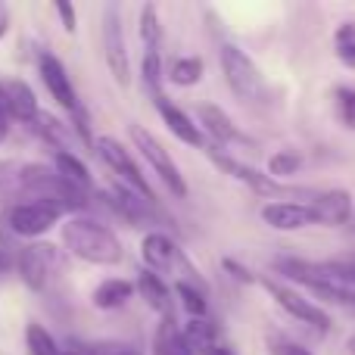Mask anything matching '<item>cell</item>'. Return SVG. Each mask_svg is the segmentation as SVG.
Wrapping results in <instances>:
<instances>
[{
    "instance_id": "6da1fadb",
    "label": "cell",
    "mask_w": 355,
    "mask_h": 355,
    "mask_svg": "<svg viewBox=\"0 0 355 355\" xmlns=\"http://www.w3.org/2000/svg\"><path fill=\"white\" fill-rule=\"evenodd\" d=\"M62 243L75 259L87 265H119L125 256L116 234L87 215H72L62 225Z\"/></svg>"
},
{
    "instance_id": "7a4b0ae2",
    "label": "cell",
    "mask_w": 355,
    "mask_h": 355,
    "mask_svg": "<svg viewBox=\"0 0 355 355\" xmlns=\"http://www.w3.org/2000/svg\"><path fill=\"white\" fill-rule=\"evenodd\" d=\"M206 153H209V159L221 168V172L231 175L234 181L246 184V187H250L252 193H259V196H306V200H312V196L318 193V190H306V187H287V184L275 181L271 175H262L259 168L234 159L231 153H225V150H218V147H206Z\"/></svg>"
},
{
    "instance_id": "3957f363",
    "label": "cell",
    "mask_w": 355,
    "mask_h": 355,
    "mask_svg": "<svg viewBox=\"0 0 355 355\" xmlns=\"http://www.w3.org/2000/svg\"><path fill=\"white\" fill-rule=\"evenodd\" d=\"M218 60H221V72H225L227 87L240 100H246V103L262 100V94H265L262 72H259V66L252 62V56L246 50H240L237 44H221Z\"/></svg>"
},
{
    "instance_id": "277c9868",
    "label": "cell",
    "mask_w": 355,
    "mask_h": 355,
    "mask_svg": "<svg viewBox=\"0 0 355 355\" xmlns=\"http://www.w3.org/2000/svg\"><path fill=\"white\" fill-rule=\"evenodd\" d=\"M128 135H131V141H135V147L141 150V156L150 162V168L159 175V181L172 190L178 200H184V196H187V181H184L181 168L175 166L172 153H168V150L162 147V144L156 141V137L150 135L144 125H128Z\"/></svg>"
},
{
    "instance_id": "5b68a950",
    "label": "cell",
    "mask_w": 355,
    "mask_h": 355,
    "mask_svg": "<svg viewBox=\"0 0 355 355\" xmlns=\"http://www.w3.org/2000/svg\"><path fill=\"white\" fill-rule=\"evenodd\" d=\"M62 218V212L50 202H12L3 212V221L0 225L12 234V237H41L50 227H56Z\"/></svg>"
},
{
    "instance_id": "8992f818",
    "label": "cell",
    "mask_w": 355,
    "mask_h": 355,
    "mask_svg": "<svg viewBox=\"0 0 355 355\" xmlns=\"http://www.w3.org/2000/svg\"><path fill=\"white\" fill-rule=\"evenodd\" d=\"M94 150L100 153V159L106 162V166L112 168L119 178H122V184L128 190H135V193H141L144 200H150V202H156V193H153V187L147 184V178H144L141 172V166L135 162V156L128 153V150L122 147V144L116 141V137H110V135H103V137H97L94 141Z\"/></svg>"
},
{
    "instance_id": "52a82bcc",
    "label": "cell",
    "mask_w": 355,
    "mask_h": 355,
    "mask_svg": "<svg viewBox=\"0 0 355 355\" xmlns=\"http://www.w3.org/2000/svg\"><path fill=\"white\" fill-rule=\"evenodd\" d=\"M103 56H106V69L116 78V85L128 87L131 85L128 44H125L122 12H119L116 3H106V10H103Z\"/></svg>"
},
{
    "instance_id": "ba28073f",
    "label": "cell",
    "mask_w": 355,
    "mask_h": 355,
    "mask_svg": "<svg viewBox=\"0 0 355 355\" xmlns=\"http://www.w3.org/2000/svg\"><path fill=\"white\" fill-rule=\"evenodd\" d=\"M259 284H262V287L268 290L271 300H275L277 306H281L284 312L290 315V318L302 321V324H309V327H318V331H331V327H334L331 315H327L321 306H315V302L309 300V296L296 293L293 287H287V284L275 281V277H259Z\"/></svg>"
},
{
    "instance_id": "9c48e42d",
    "label": "cell",
    "mask_w": 355,
    "mask_h": 355,
    "mask_svg": "<svg viewBox=\"0 0 355 355\" xmlns=\"http://www.w3.org/2000/svg\"><path fill=\"white\" fill-rule=\"evenodd\" d=\"M97 200H103L106 206L112 209V212L119 215V218H125L131 227H150L156 225V221L162 218L159 209H156V202L144 200L141 193H135V190H128L125 184H119V187H112V193H100Z\"/></svg>"
},
{
    "instance_id": "30bf717a",
    "label": "cell",
    "mask_w": 355,
    "mask_h": 355,
    "mask_svg": "<svg viewBox=\"0 0 355 355\" xmlns=\"http://www.w3.org/2000/svg\"><path fill=\"white\" fill-rule=\"evenodd\" d=\"M53 265H56V250L53 246L50 243H28V246L19 250L16 275L28 290L41 293V290L47 287L50 275H53Z\"/></svg>"
},
{
    "instance_id": "8fae6325",
    "label": "cell",
    "mask_w": 355,
    "mask_h": 355,
    "mask_svg": "<svg viewBox=\"0 0 355 355\" xmlns=\"http://www.w3.org/2000/svg\"><path fill=\"white\" fill-rule=\"evenodd\" d=\"M259 215H262V221L271 227V231H284V234H293V231H302V227L318 225L315 209L309 206V202H296V200L265 202Z\"/></svg>"
},
{
    "instance_id": "7c38bea8",
    "label": "cell",
    "mask_w": 355,
    "mask_h": 355,
    "mask_svg": "<svg viewBox=\"0 0 355 355\" xmlns=\"http://www.w3.org/2000/svg\"><path fill=\"white\" fill-rule=\"evenodd\" d=\"M37 72H41V81H44V87H47V94L69 112V116H72L75 110H81L78 94H75V87H72V78H69L66 66H62L53 53L37 56Z\"/></svg>"
},
{
    "instance_id": "4fadbf2b",
    "label": "cell",
    "mask_w": 355,
    "mask_h": 355,
    "mask_svg": "<svg viewBox=\"0 0 355 355\" xmlns=\"http://www.w3.org/2000/svg\"><path fill=\"white\" fill-rule=\"evenodd\" d=\"M309 206L315 209V218L324 227H340L352 218V196L343 187H331V190H318L309 200Z\"/></svg>"
},
{
    "instance_id": "5bb4252c",
    "label": "cell",
    "mask_w": 355,
    "mask_h": 355,
    "mask_svg": "<svg viewBox=\"0 0 355 355\" xmlns=\"http://www.w3.org/2000/svg\"><path fill=\"white\" fill-rule=\"evenodd\" d=\"M156 112L162 116V122H166V128L172 131L181 144H187V147H206V137H202V128L193 122V119L187 116V112L181 110V106H175L172 100L162 94V97L153 100Z\"/></svg>"
},
{
    "instance_id": "9a60e30c",
    "label": "cell",
    "mask_w": 355,
    "mask_h": 355,
    "mask_svg": "<svg viewBox=\"0 0 355 355\" xmlns=\"http://www.w3.org/2000/svg\"><path fill=\"white\" fill-rule=\"evenodd\" d=\"M196 119H200V125L206 128V135L212 137L215 144H237V141H246V137L240 135V128L234 125V119L227 116L221 106H215V103H200V106H196Z\"/></svg>"
},
{
    "instance_id": "2e32d148",
    "label": "cell",
    "mask_w": 355,
    "mask_h": 355,
    "mask_svg": "<svg viewBox=\"0 0 355 355\" xmlns=\"http://www.w3.org/2000/svg\"><path fill=\"white\" fill-rule=\"evenodd\" d=\"M137 293L144 296V302H147L150 309H153L159 318H168L172 315V306H175V300H172V290H168V284L162 281L156 271H150V268H144L141 275H137Z\"/></svg>"
},
{
    "instance_id": "e0dca14e",
    "label": "cell",
    "mask_w": 355,
    "mask_h": 355,
    "mask_svg": "<svg viewBox=\"0 0 355 355\" xmlns=\"http://www.w3.org/2000/svg\"><path fill=\"white\" fill-rule=\"evenodd\" d=\"M3 85H6V100H10L12 119L22 122V125H31L37 116H41V110H37V97H35V91H31V85L28 81H22V78H10V81H3Z\"/></svg>"
},
{
    "instance_id": "ac0fdd59",
    "label": "cell",
    "mask_w": 355,
    "mask_h": 355,
    "mask_svg": "<svg viewBox=\"0 0 355 355\" xmlns=\"http://www.w3.org/2000/svg\"><path fill=\"white\" fill-rule=\"evenodd\" d=\"M153 355H193V352L187 349V343H184L181 324L175 321V315H168V318H159V324H156Z\"/></svg>"
},
{
    "instance_id": "d6986e66",
    "label": "cell",
    "mask_w": 355,
    "mask_h": 355,
    "mask_svg": "<svg viewBox=\"0 0 355 355\" xmlns=\"http://www.w3.org/2000/svg\"><path fill=\"white\" fill-rule=\"evenodd\" d=\"M135 284L125 281V277H110V281H103L97 290H94L91 302L97 309H103V312H112V309H122L125 302L135 296Z\"/></svg>"
},
{
    "instance_id": "ffe728a7",
    "label": "cell",
    "mask_w": 355,
    "mask_h": 355,
    "mask_svg": "<svg viewBox=\"0 0 355 355\" xmlns=\"http://www.w3.org/2000/svg\"><path fill=\"white\" fill-rule=\"evenodd\" d=\"M184 334V343L193 355H206L209 349L218 346V327L212 324L209 318H190L187 324L181 327Z\"/></svg>"
},
{
    "instance_id": "44dd1931",
    "label": "cell",
    "mask_w": 355,
    "mask_h": 355,
    "mask_svg": "<svg viewBox=\"0 0 355 355\" xmlns=\"http://www.w3.org/2000/svg\"><path fill=\"white\" fill-rule=\"evenodd\" d=\"M53 168H56V175H62L69 184H75V187H81V190H87V193H91V187H94L91 168H87L85 162L72 153V150L53 153Z\"/></svg>"
},
{
    "instance_id": "7402d4cb",
    "label": "cell",
    "mask_w": 355,
    "mask_h": 355,
    "mask_svg": "<svg viewBox=\"0 0 355 355\" xmlns=\"http://www.w3.org/2000/svg\"><path fill=\"white\" fill-rule=\"evenodd\" d=\"M28 128L35 131L41 141H47L50 147L56 150V153L69 150V141H72V128H69V125H62L56 116H47V112H41V116H37L35 122L28 125Z\"/></svg>"
},
{
    "instance_id": "603a6c76",
    "label": "cell",
    "mask_w": 355,
    "mask_h": 355,
    "mask_svg": "<svg viewBox=\"0 0 355 355\" xmlns=\"http://www.w3.org/2000/svg\"><path fill=\"white\" fill-rule=\"evenodd\" d=\"M141 78H144V91L150 97H162V81L168 78L162 72V53L159 50H144V62H141Z\"/></svg>"
},
{
    "instance_id": "cb8c5ba5",
    "label": "cell",
    "mask_w": 355,
    "mask_h": 355,
    "mask_svg": "<svg viewBox=\"0 0 355 355\" xmlns=\"http://www.w3.org/2000/svg\"><path fill=\"white\" fill-rule=\"evenodd\" d=\"M202 72H206V66L200 56H178L168 69V81L178 87H193L202 81Z\"/></svg>"
},
{
    "instance_id": "d4e9b609",
    "label": "cell",
    "mask_w": 355,
    "mask_h": 355,
    "mask_svg": "<svg viewBox=\"0 0 355 355\" xmlns=\"http://www.w3.org/2000/svg\"><path fill=\"white\" fill-rule=\"evenodd\" d=\"M175 296L181 300L184 312H187L190 318H206V315H209L206 290L193 287V284H187V281H175Z\"/></svg>"
},
{
    "instance_id": "484cf974",
    "label": "cell",
    "mask_w": 355,
    "mask_h": 355,
    "mask_svg": "<svg viewBox=\"0 0 355 355\" xmlns=\"http://www.w3.org/2000/svg\"><path fill=\"white\" fill-rule=\"evenodd\" d=\"M302 162L306 159H302L296 150H277V153L268 156V175L275 178V181H287V178L300 175Z\"/></svg>"
},
{
    "instance_id": "4316f807",
    "label": "cell",
    "mask_w": 355,
    "mask_h": 355,
    "mask_svg": "<svg viewBox=\"0 0 355 355\" xmlns=\"http://www.w3.org/2000/svg\"><path fill=\"white\" fill-rule=\"evenodd\" d=\"M137 31H141V41L147 50H159L162 44V25H159V12H156L153 3L141 6V25H137Z\"/></svg>"
},
{
    "instance_id": "83f0119b",
    "label": "cell",
    "mask_w": 355,
    "mask_h": 355,
    "mask_svg": "<svg viewBox=\"0 0 355 355\" xmlns=\"http://www.w3.org/2000/svg\"><path fill=\"white\" fill-rule=\"evenodd\" d=\"M334 50H337V60L355 72V22H343L334 31Z\"/></svg>"
},
{
    "instance_id": "f1b7e54d",
    "label": "cell",
    "mask_w": 355,
    "mask_h": 355,
    "mask_svg": "<svg viewBox=\"0 0 355 355\" xmlns=\"http://www.w3.org/2000/svg\"><path fill=\"white\" fill-rule=\"evenodd\" d=\"M25 346H28L31 355H66L56 346V340L47 334V327H41V324H28V331H25Z\"/></svg>"
},
{
    "instance_id": "f546056e",
    "label": "cell",
    "mask_w": 355,
    "mask_h": 355,
    "mask_svg": "<svg viewBox=\"0 0 355 355\" xmlns=\"http://www.w3.org/2000/svg\"><path fill=\"white\" fill-rule=\"evenodd\" d=\"M19 178H22V162H16V159L0 162V206H6L10 200H16Z\"/></svg>"
},
{
    "instance_id": "4dcf8cb0",
    "label": "cell",
    "mask_w": 355,
    "mask_h": 355,
    "mask_svg": "<svg viewBox=\"0 0 355 355\" xmlns=\"http://www.w3.org/2000/svg\"><path fill=\"white\" fill-rule=\"evenodd\" d=\"M78 355H144L137 346L119 343V340H94V343H78L75 346Z\"/></svg>"
},
{
    "instance_id": "1f68e13d",
    "label": "cell",
    "mask_w": 355,
    "mask_h": 355,
    "mask_svg": "<svg viewBox=\"0 0 355 355\" xmlns=\"http://www.w3.org/2000/svg\"><path fill=\"white\" fill-rule=\"evenodd\" d=\"M334 106H337V119L343 122V128L355 131V87L340 85L334 91Z\"/></svg>"
},
{
    "instance_id": "d6a6232c",
    "label": "cell",
    "mask_w": 355,
    "mask_h": 355,
    "mask_svg": "<svg viewBox=\"0 0 355 355\" xmlns=\"http://www.w3.org/2000/svg\"><path fill=\"white\" fill-rule=\"evenodd\" d=\"M12 240H16V237H12V234L0 225V277H6L10 271H16L19 250H16V243H12Z\"/></svg>"
},
{
    "instance_id": "836d02e7",
    "label": "cell",
    "mask_w": 355,
    "mask_h": 355,
    "mask_svg": "<svg viewBox=\"0 0 355 355\" xmlns=\"http://www.w3.org/2000/svg\"><path fill=\"white\" fill-rule=\"evenodd\" d=\"M221 265H225V271H227V275H231L237 284H246V287H250V284H259V277L252 275L246 265H240L237 259H221Z\"/></svg>"
},
{
    "instance_id": "e575fe53",
    "label": "cell",
    "mask_w": 355,
    "mask_h": 355,
    "mask_svg": "<svg viewBox=\"0 0 355 355\" xmlns=\"http://www.w3.org/2000/svg\"><path fill=\"white\" fill-rule=\"evenodd\" d=\"M10 128H12V112H10V100H6V85L0 78V144L10 137Z\"/></svg>"
},
{
    "instance_id": "d590c367",
    "label": "cell",
    "mask_w": 355,
    "mask_h": 355,
    "mask_svg": "<svg viewBox=\"0 0 355 355\" xmlns=\"http://www.w3.org/2000/svg\"><path fill=\"white\" fill-rule=\"evenodd\" d=\"M56 16H60L62 28L69 31V35H75V28H78V12H75L72 3H56Z\"/></svg>"
},
{
    "instance_id": "8d00e7d4",
    "label": "cell",
    "mask_w": 355,
    "mask_h": 355,
    "mask_svg": "<svg viewBox=\"0 0 355 355\" xmlns=\"http://www.w3.org/2000/svg\"><path fill=\"white\" fill-rule=\"evenodd\" d=\"M277 355H315V352L306 349V346H300V343H281L277 346Z\"/></svg>"
},
{
    "instance_id": "74e56055",
    "label": "cell",
    "mask_w": 355,
    "mask_h": 355,
    "mask_svg": "<svg viewBox=\"0 0 355 355\" xmlns=\"http://www.w3.org/2000/svg\"><path fill=\"white\" fill-rule=\"evenodd\" d=\"M10 31V10H6V3H0V37Z\"/></svg>"
},
{
    "instance_id": "f35d334b",
    "label": "cell",
    "mask_w": 355,
    "mask_h": 355,
    "mask_svg": "<svg viewBox=\"0 0 355 355\" xmlns=\"http://www.w3.org/2000/svg\"><path fill=\"white\" fill-rule=\"evenodd\" d=\"M206 355H237V352H234L231 346H221V343H218V346H215V349H209Z\"/></svg>"
},
{
    "instance_id": "ab89813d",
    "label": "cell",
    "mask_w": 355,
    "mask_h": 355,
    "mask_svg": "<svg viewBox=\"0 0 355 355\" xmlns=\"http://www.w3.org/2000/svg\"><path fill=\"white\" fill-rule=\"evenodd\" d=\"M346 349H349V352L355 355V334H352V337H349V340H346Z\"/></svg>"
},
{
    "instance_id": "60d3db41",
    "label": "cell",
    "mask_w": 355,
    "mask_h": 355,
    "mask_svg": "<svg viewBox=\"0 0 355 355\" xmlns=\"http://www.w3.org/2000/svg\"><path fill=\"white\" fill-rule=\"evenodd\" d=\"M346 262H349V265H352V268H355V256H352V259H346Z\"/></svg>"
},
{
    "instance_id": "b9f144b4",
    "label": "cell",
    "mask_w": 355,
    "mask_h": 355,
    "mask_svg": "<svg viewBox=\"0 0 355 355\" xmlns=\"http://www.w3.org/2000/svg\"><path fill=\"white\" fill-rule=\"evenodd\" d=\"M66 355H78V352H66Z\"/></svg>"
}]
</instances>
